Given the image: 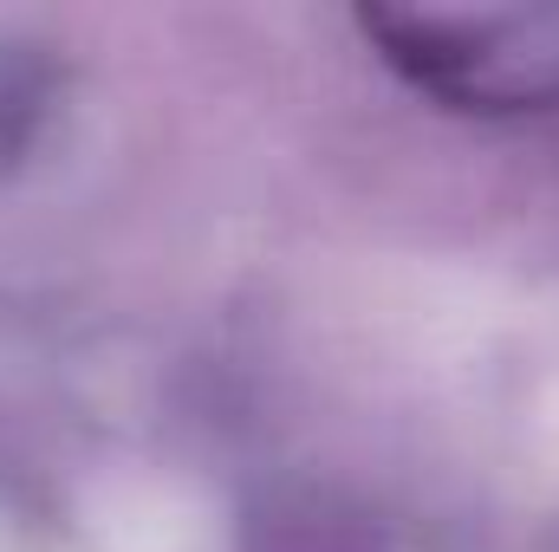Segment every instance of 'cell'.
I'll list each match as a JSON object with an SVG mask.
<instances>
[{"label":"cell","mask_w":559,"mask_h":552,"mask_svg":"<svg viewBox=\"0 0 559 552\" xmlns=\"http://www.w3.org/2000/svg\"><path fill=\"white\" fill-rule=\"evenodd\" d=\"M391 65L462 111H547L559 105V7L501 13H365Z\"/></svg>","instance_id":"cell-1"}]
</instances>
